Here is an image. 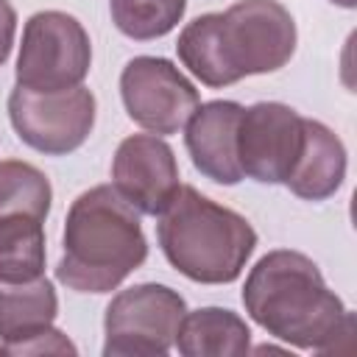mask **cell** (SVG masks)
Segmentation results:
<instances>
[{
  "mask_svg": "<svg viewBox=\"0 0 357 357\" xmlns=\"http://www.w3.org/2000/svg\"><path fill=\"white\" fill-rule=\"evenodd\" d=\"M243 307L271 337L301 351L326 354L354 335V312L329 290L312 257L293 248H273L254 262Z\"/></svg>",
  "mask_w": 357,
  "mask_h": 357,
  "instance_id": "cell-1",
  "label": "cell"
},
{
  "mask_svg": "<svg viewBox=\"0 0 357 357\" xmlns=\"http://www.w3.org/2000/svg\"><path fill=\"white\" fill-rule=\"evenodd\" d=\"M298 31L279 0H237L209 11L178 33V61L209 89L231 86L248 75L282 70L296 53Z\"/></svg>",
  "mask_w": 357,
  "mask_h": 357,
  "instance_id": "cell-2",
  "label": "cell"
},
{
  "mask_svg": "<svg viewBox=\"0 0 357 357\" xmlns=\"http://www.w3.org/2000/svg\"><path fill=\"white\" fill-rule=\"evenodd\" d=\"M148 259L139 212L112 187L84 190L67 209L56 279L75 293H112Z\"/></svg>",
  "mask_w": 357,
  "mask_h": 357,
  "instance_id": "cell-3",
  "label": "cell"
},
{
  "mask_svg": "<svg viewBox=\"0 0 357 357\" xmlns=\"http://www.w3.org/2000/svg\"><path fill=\"white\" fill-rule=\"evenodd\" d=\"M156 240L170 268L198 284H231L257 248V231L245 215L190 184H181L159 215Z\"/></svg>",
  "mask_w": 357,
  "mask_h": 357,
  "instance_id": "cell-4",
  "label": "cell"
},
{
  "mask_svg": "<svg viewBox=\"0 0 357 357\" xmlns=\"http://www.w3.org/2000/svg\"><path fill=\"white\" fill-rule=\"evenodd\" d=\"M92 67V42L78 17L45 8L25 20L14 81L33 92L81 86Z\"/></svg>",
  "mask_w": 357,
  "mask_h": 357,
  "instance_id": "cell-5",
  "label": "cell"
},
{
  "mask_svg": "<svg viewBox=\"0 0 357 357\" xmlns=\"http://www.w3.org/2000/svg\"><path fill=\"white\" fill-rule=\"evenodd\" d=\"M187 301L159 282H139L112 296L103 315V357L170 354Z\"/></svg>",
  "mask_w": 357,
  "mask_h": 357,
  "instance_id": "cell-6",
  "label": "cell"
},
{
  "mask_svg": "<svg viewBox=\"0 0 357 357\" xmlns=\"http://www.w3.org/2000/svg\"><path fill=\"white\" fill-rule=\"evenodd\" d=\"M95 95L86 86L33 92L14 84L8 92V120L14 134L45 156H67L78 151L95 128Z\"/></svg>",
  "mask_w": 357,
  "mask_h": 357,
  "instance_id": "cell-7",
  "label": "cell"
},
{
  "mask_svg": "<svg viewBox=\"0 0 357 357\" xmlns=\"http://www.w3.org/2000/svg\"><path fill=\"white\" fill-rule=\"evenodd\" d=\"M120 98L128 120L156 137L178 134L201 103L195 84L162 56H134L120 73Z\"/></svg>",
  "mask_w": 357,
  "mask_h": 357,
  "instance_id": "cell-8",
  "label": "cell"
},
{
  "mask_svg": "<svg viewBox=\"0 0 357 357\" xmlns=\"http://www.w3.org/2000/svg\"><path fill=\"white\" fill-rule=\"evenodd\" d=\"M304 145V117L279 100L243 106L237 123V165L243 178L284 184Z\"/></svg>",
  "mask_w": 357,
  "mask_h": 357,
  "instance_id": "cell-9",
  "label": "cell"
},
{
  "mask_svg": "<svg viewBox=\"0 0 357 357\" xmlns=\"http://www.w3.org/2000/svg\"><path fill=\"white\" fill-rule=\"evenodd\" d=\"M112 187L139 215L159 218L181 187L173 148L156 134L126 137L112 156Z\"/></svg>",
  "mask_w": 357,
  "mask_h": 357,
  "instance_id": "cell-10",
  "label": "cell"
},
{
  "mask_svg": "<svg viewBox=\"0 0 357 357\" xmlns=\"http://www.w3.org/2000/svg\"><path fill=\"white\" fill-rule=\"evenodd\" d=\"M243 103L237 100H206L184 123V148L192 159V167L223 187L243 181L237 165V123Z\"/></svg>",
  "mask_w": 357,
  "mask_h": 357,
  "instance_id": "cell-11",
  "label": "cell"
},
{
  "mask_svg": "<svg viewBox=\"0 0 357 357\" xmlns=\"http://www.w3.org/2000/svg\"><path fill=\"white\" fill-rule=\"evenodd\" d=\"M346 178V145L321 120L304 117V145L284 187L301 201L332 198Z\"/></svg>",
  "mask_w": 357,
  "mask_h": 357,
  "instance_id": "cell-12",
  "label": "cell"
},
{
  "mask_svg": "<svg viewBox=\"0 0 357 357\" xmlns=\"http://www.w3.org/2000/svg\"><path fill=\"white\" fill-rule=\"evenodd\" d=\"M59 296L47 276L31 282H0V351H14L22 340L53 326Z\"/></svg>",
  "mask_w": 357,
  "mask_h": 357,
  "instance_id": "cell-13",
  "label": "cell"
},
{
  "mask_svg": "<svg viewBox=\"0 0 357 357\" xmlns=\"http://www.w3.org/2000/svg\"><path fill=\"white\" fill-rule=\"evenodd\" d=\"M173 346L184 357H240L251 351V329L229 307H198L184 312Z\"/></svg>",
  "mask_w": 357,
  "mask_h": 357,
  "instance_id": "cell-14",
  "label": "cell"
},
{
  "mask_svg": "<svg viewBox=\"0 0 357 357\" xmlns=\"http://www.w3.org/2000/svg\"><path fill=\"white\" fill-rule=\"evenodd\" d=\"M45 220L33 215H0V282L45 276Z\"/></svg>",
  "mask_w": 357,
  "mask_h": 357,
  "instance_id": "cell-15",
  "label": "cell"
},
{
  "mask_svg": "<svg viewBox=\"0 0 357 357\" xmlns=\"http://www.w3.org/2000/svg\"><path fill=\"white\" fill-rule=\"evenodd\" d=\"M53 187L50 178L31 162H0V215H33L45 220L50 215Z\"/></svg>",
  "mask_w": 357,
  "mask_h": 357,
  "instance_id": "cell-16",
  "label": "cell"
},
{
  "mask_svg": "<svg viewBox=\"0 0 357 357\" xmlns=\"http://www.w3.org/2000/svg\"><path fill=\"white\" fill-rule=\"evenodd\" d=\"M187 0H109L114 28L134 42L167 36L181 22Z\"/></svg>",
  "mask_w": 357,
  "mask_h": 357,
  "instance_id": "cell-17",
  "label": "cell"
},
{
  "mask_svg": "<svg viewBox=\"0 0 357 357\" xmlns=\"http://www.w3.org/2000/svg\"><path fill=\"white\" fill-rule=\"evenodd\" d=\"M11 354H78V349L67 340V335L56 326H47L45 332L22 340L20 346H14Z\"/></svg>",
  "mask_w": 357,
  "mask_h": 357,
  "instance_id": "cell-18",
  "label": "cell"
},
{
  "mask_svg": "<svg viewBox=\"0 0 357 357\" xmlns=\"http://www.w3.org/2000/svg\"><path fill=\"white\" fill-rule=\"evenodd\" d=\"M17 36V11L11 0H0V67L8 61Z\"/></svg>",
  "mask_w": 357,
  "mask_h": 357,
  "instance_id": "cell-19",
  "label": "cell"
},
{
  "mask_svg": "<svg viewBox=\"0 0 357 357\" xmlns=\"http://www.w3.org/2000/svg\"><path fill=\"white\" fill-rule=\"evenodd\" d=\"M329 3H335V6H340V8H357V0H329Z\"/></svg>",
  "mask_w": 357,
  "mask_h": 357,
  "instance_id": "cell-20",
  "label": "cell"
}]
</instances>
